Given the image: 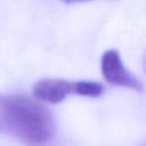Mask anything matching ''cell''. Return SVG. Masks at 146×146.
I'll use <instances>...</instances> for the list:
<instances>
[{"mask_svg": "<svg viewBox=\"0 0 146 146\" xmlns=\"http://www.w3.org/2000/svg\"><path fill=\"white\" fill-rule=\"evenodd\" d=\"M145 67H146V63H145Z\"/></svg>", "mask_w": 146, "mask_h": 146, "instance_id": "cell-6", "label": "cell"}, {"mask_svg": "<svg viewBox=\"0 0 146 146\" xmlns=\"http://www.w3.org/2000/svg\"><path fill=\"white\" fill-rule=\"evenodd\" d=\"M32 91L34 97L39 100L58 104L70 94H73V82L64 79H41L33 84Z\"/></svg>", "mask_w": 146, "mask_h": 146, "instance_id": "cell-3", "label": "cell"}, {"mask_svg": "<svg viewBox=\"0 0 146 146\" xmlns=\"http://www.w3.org/2000/svg\"><path fill=\"white\" fill-rule=\"evenodd\" d=\"M104 92V87L97 81L90 80H80L73 82V94L84 97L97 98Z\"/></svg>", "mask_w": 146, "mask_h": 146, "instance_id": "cell-4", "label": "cell"}, {"mask_svg": "<svg viewBox=\"0 0 146 146\" xmlns=\"http://www.w3.org/2000/svg\"><path fill=\"white\" fill-rule=\"evenodd\" d=\"M0 133L13 136L30 146L48 144L55 133L51 113L25 95H0Z\"/></svg>", "mask_w": 146, "mask_h": 146, "instance_id": "cell-1", "label": "cell"}, {"mask_svg": "<svg viewBox=\"0 0 146 146\" xmlns=\"http://www.w3.org/2000/svg\"><path fill=\"white\" fill-rule=\"evenodd\" d=\"M62 2L64 3H67V5H71V3H79V2H87V1H90V0H60Z\"/></svg>", "mask_w": 146, "mask_h": 146, "instance_id": "cell-5", "label": "cell"}, {"mask_svg": "<svg viewBox=\"0 0 146 146\" xmlns=\"http://www.w3.org/2000/svg\"><path fill=\"white\" fill-rule=\"evenodd\" d=\"M100 70L104 79L114 86L124 87L138 92L144 90L143 83L124 66L116 49L106 50L100 59Z\"/></svg>", "mask_w": 146, "mask_h": 146, "instance_id": "cell-2", "label": "cell"}]
</instances>
